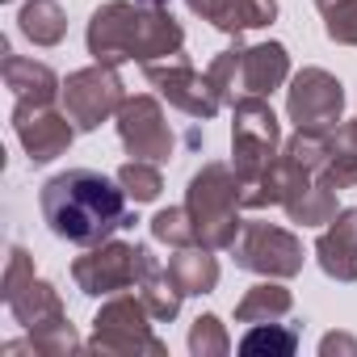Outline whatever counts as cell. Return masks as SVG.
<instances>
[{"mask_svg":"<svg viewBox=\"0 0 357 357\" xmlns=\"http://www.w3.org/2000/svg\"><path fill=\"white\" fill-rule=\"evenodd\" d=\"M126 202L130 198L118 185V176L109 181L97 168L55 172L38 194V206H43V219H47L51 236H59L68 244H80V248H97L114 231L135 227Z\"/></svg>","mask_w":357,"mask_h":357,"instance_id":"obj_1","label":"cell"},{"mask_svg":"<svg viewBox=\"0 0 357 357\" xmlns=\"http://www.w3.org/2000/svg\"><path fill=\"white\" fill-rule=\"evenodd\" d=\"M93 63H160L181 55L185 30L168 13V0H105L101 9H93L89 30H84Z\"/></svg>","mask_w":357,"mask_h":357,"instance_id":"obj_2","label":"cell"},{"mask_svg":"<svg viewBox=\"0 0 357 357\" xmlns=\"http://www.w3.org/2000/svg\"><path fill=\"white\" fill-rule=\"evenodd\" d=\"M5 307L13 311V319L30 332L34 340V353L43 357H72L80 353V336L76 328L68 324V311H63V298L59 290L34 273V257L13 244L9 248V265H5V290H0Z\"/></svg>","mask_w":357,"mask_h":357,"instance_id":"obj_3","label":"cell"},{"mask_svg":"<svg viewBox=\"0 0 357 357\" xmlns=\"http://www.w3.org/2000/svg\"><path fill=\"white\" fill-rule=\"evenodd\" d=\"M185 211L194 219V231H198V244L202 248H231L244 219V190H240V176L231 164L223 160H206L194 176H190V190H185Z\"/></svg>","mask_w":357,"mask_h":357,"instance_id":"obj_4","label":"cell"},{"mask_svg":"<svg viewBox=\"0 0 357 357\" xmlns=\"http://www.w3.org/2000/svg\"><path fill=\"white\" fill-rule=\"evenodd\" d=\"M211 84L219 89L223 105H236L240 97H273L290 80V51L282 43H257V47H227L206 68Z\"/></svg>","mask_w":357,"mask_h":357,"instance_id":"obj_5","label":"cell"},{"mask_svg":"<svg viewBox=\"0 0 357 357\" xmlns=\"http://www.w3.org/2000/svg\"><path fill=\"white\" fill-rule=\"evenodd\" d=\"M278 155H282V122L269 97H240L231 105V168L244 194L265 181Z\"/></svg>","mask_w":357,"mask_h":357,"instance_id":"obj_6","label":"cell"},{"mask_svg":"<svg viewBox=\"0 0 357 357\" xmlns=\"http://www.w3.org/2000/svg\"><path fill=\"white\" fill-rule=\"evenodd\" d=\"M151 311H147V303L143 298H135V294H109L105 303H101V311L93 315V336H89V353H109V357H139V353H147V357H164L168 353V344L151 332Z\"/></svg>","mask_w":357,"mask_h":357,"instance_id":"obj_7","label":"cell"},{"mask_svg":"<svg viewBox=\"0 0 357 357\" xmlns=\"http://www.w3.org/2000/svg\"><path fill=\"white\" fill-rule=\"evenodd\" d=\"M59 101H63V114L76 122V130H97L101 122L118 118V109L126 101V84H122L118 68L89 63V68H80L63 80Z\"/></svg>","mask_w":357,"mask_h":357,"instance_id":"obj_8","label":"cell"},{"mask_svg":"<svg viewBox=\"0 0 357 357\" xmlns=\"http://www.w3.org/2000/svg\"><path fill=\"white\" fill-rule=\"evenodd\" d=\"M236 269H248L257 278H298L303 273V240L278 223H244L231 244Z\"/></svg>","mask_w":357,"mask_h":357,"instance_id":"obj_9","label":"cell"},{"mask_svg":"<svg viewBox=\"0 0 357 357\" xmlns=\"http://www.w3.org/2000/svg\"><path fill=\"white\" fill-rule=\"evenodd\" d=\"M143 76H147V84H151L172 109L190 114L194 122H211V118L219 114V105H223V97H219V89L211 84V76H202L185 55H172V59L147 63Z\"/></svg>","mask_w":357,"mask_h":357,"instance_id":"obj_10","label":"cell"},{"mask_svg":"<svg viewBox=\"0 0 357 357\" xmlns=\"http://www.w3.org/2000/svg\"><path fill=\"white\" fill-rule=\"evenodd\" d=\"M344 114V84L324 68H303L286 89V118L294 130H332Z\"/></svg>","mask_w":357,"mask_h":357,"instance_id":"obj_11","label":"cell"},{"mask_svg":"<svg viewBox=\"0 0 357 357\" xmlns=\"http://www.w3.org/2000/svg\"><path fill=\"white\" fill-rule=\"evenodd\" d=\"M135 278H139V244H126V240H105L72 261V282L89 298L122 294L135 286Z\"/></svg>","mask_w":357,"mask_h":357,"instance_id":"obj_12","label":"cell"},{"mask_svg":"<svg viewBox=\"0 0 357 357\" xmlns=\"http://www.w3.org/2000/svg\"><path fill=\"white\" fill-rule=\"evenodd\" d=\"M114 122H118V139H122L126 155L151 160V164H164L172 155V126H168L155 97H147V93L126 97Z\"/></svg>","mask_w":357,"mask_h":357,"instance_id":"obj_13","label":"cell"},{"mask_svg":"<svg viewBox=\"0 0 357 357\" xmlns=\"http://www.w3.org/2000/svg\"><path fill=\"white\" fill-rule=\"evenodd\" d=\"M13 135L22 139L30 164H51L59 160L72 139H76V122L68 114H59L55 105H30V101H17L13 105Z\"/></svg>","mask_w":357,"mask_h":357,"instance_id":"obj_14","label":"cell"},{"mask_svg":"<svg viewBox=\"0 0 357 357\" xmlns=\"http://www.w3.org/2000/svg\"><path fill=\"white\" fill-rule=\"evenodd\" d=\"M315 261L332 282H357V211H336L315 240Z\"/></svg>","mask_w":357,"mask_h":357,"instance_id":"obj_15","label":"cell"},{"mask_svg":"<svg viewBox=\"0 0 357 357\" xmlns=\"http://www.w3.org/2000/svg\"><path fill=\"white\" fill-rule=\"evenodd\" d=\"M0 76H5V84L13 89L17 101H30V105H55L63 97V80L47 63L13 55L9 47H5V59H0Z\"/></svg>","mask_w":357,"mask_h":357,"instance_id":"obj_16","label":"cell"},{"mask_svg":"<svg viewBox=\"0 0 357 357\" xmlns=\"http://www.w3.org/2000/svg\"><path fill=\"white\" fill-rule=\"evenodd\" d=\"M135 290H139V298L147 303V311L155 315V319H176V311H181V286L172 282V273L168 269H160V261L151 257V248L147 244H139V278H135Z\"/></svg>","mask_w":357,"mask_h":357,"instance_id":"obj_17","label":"cell"},{"mask_svg":"<svg viewBox=\"0 0 357 357\" xmlns=\"http://www.w3.org/2000/svg\"><path fill=\"white\" fill-rule=\"evenodd\" d=\"M168 273H172L176 286H181V294H211V290L219 286L215 248H202V244L176 248V252L168 257Z\"/></svg>","mask_w":357,"mask_h":357,"instance_id":"obj_18","label":"cell"},{"mask_svg":"<svg viewBox=\"0 0 357 357\" xmlns=\"http://www.w3.org/2000/svg\"><path fill=\"white\" fill-rule=\"evenodd\" d=\"M324 181L340 194L357 185V118L336 122L328 130V155H324Z\"/></svg>","mask_w":357,"mask_h":357,"instance_id":"obj_19","label":"cell"},{"mask_svg":"<svg viewBox=\"0 0 357 357\" xmlns=\"http://www.w3.org/2000/svg\"><path fill=\"white\" fill-rule=\"evenodd\" d=\"M273 17H278V0H219V5H215L202 22H211L215 30L240 38L244 30H265V26H273Z\"/></svg>","mask_w":357,"mask_h":357,"instance_id":"obj_20","label":"cell"},{"mask_svg":"<svg viewBox=\"0 0 357 357\" xmlns=\"http://www.w3.org/2000/svg\"><path fill=\"white\" fill-rule=\"evenodd\" d=\"M294 307V294L282 286V278H265L252 290H244V298L236 303V324H269V319H286Z\"/></svg>","mask_w":357,"mask_h":357,"instance_id":"obj_21","label":"cell"},{"mask_svg":"<svg viewBox=\"0 0 357 357\" xmlns=\"http://www.w3.org/2000/svg\"><path fill=\"white\" fill-rule=\"evenodd\" d=\"M17 30L34 47H59L68 38V13L59 0H26L17 13Z\"/></svg>","mask_w":357,"mask_h":357,"instance_id":"obj_22","label":"cell"},{"mask_svg":"<svg viewBox=\"0 0 357 357\" xmlns=\"http://www.w3.org/2000/svg\"><path fill=\"white\" fill-rule=\"evenodd\" d=\"M298 349V332L269 319V324H248L244 340H240V353L248 357H290Z\"/></svg>","mask_w":357,"mask_h":357,"instance_id":"obj_23","label":"cell"},{"mask_svg":"<svg viewBox=\"0 0 357 357\" xmlns=\"http://www.w3.org/2000/svg\"><path fill=\"white\" fill-rule=\"evenodd\" d=\"M118 185L126 190V198L139 206V202H155L160 190H164V176H160V164L151 160H126L118 168Z\"/></svg>","mask_w":357,"mask_h":357,"instance_id":"obj_24","label":"cell"},{"mask_svg":"<svg viewBox=\"0 0 357 357\" xmlns=\"http://www.w3.org/2000/svg\"><path fill=\"white\" fill-rule=\"evenodd\" d=\"M151 240L168 244V248H190L198 244V231H194V219L185 206H168V211H155L151 215Z\"/></svg>","mask_w":357,"mask_h":357,"instance_id":"obj_25","label":"cell"},{"mask_svg":"<svg viewBox=\"0 0 357 357\" xmlns=\"http://www.w3.org/2000/svg\"><path fill=\"white\" fill-rule=\"evenodd\" d=\"M190 353L194 357H227L231 353V336H227V328H223V319L219 315H198L194 319V328H190Z\"/></svg>","mask_w":357,"mask_h":357,"instance_id":"obj_26","label":"cell"},{"mask_svg":"<svg viewBox=\"0 0 357 357\" xmlns=\"http://www.w3.org/2000/svg\"><path fill=\"white\" fill-rule=\"evenodd\" d=\"M324 34L340 47H357V0H340L324 13Z\"/></svg>","mask_w":357,"mask_h":357,"instance_id":"obj_27","label":"cell"},{"mask_svg":"<svg viewBox=\"0 0 357 357\" xmlns=\"http://www.w3.org/2000/svg\"><path fill=\"white\" fill-rule=\"evenodd\" d=\"M319 353H324V357H332V353H353V357H357V340L344 336V332H328V336L319 340Z\"/></svg>","mask_w":357,"mask_h":357,"instance_id":"obj_28","label":"cell"},{"mask_svg":"<svg viewBox=\"0 0 357 357\" xmlns=\"http://www.w3.org/2000/svg\"><path fill=\"white\" fill-rule=\"evenodd\" d=\"M185 5H190V13H194V17H206V13L219 5V0H185Z\"/></svg>","mask_w":357,"mask_h":357,"instance_id":"obj_29","label":"cell"},{"mask_svg":"<svg viewBox=\"0 0 357 357\" xmlns=\"http://www.w3.org/2000/svg\"><path fill=\"white\" fill-rule=\"evenodd\" d=\"M336 5H340V0H315V9H319V13H328V9H336Z\"/></svg>","mask_w":357,"mask_h":357,"instance_id":"obj_30","label":"cell"}]
</instances>
